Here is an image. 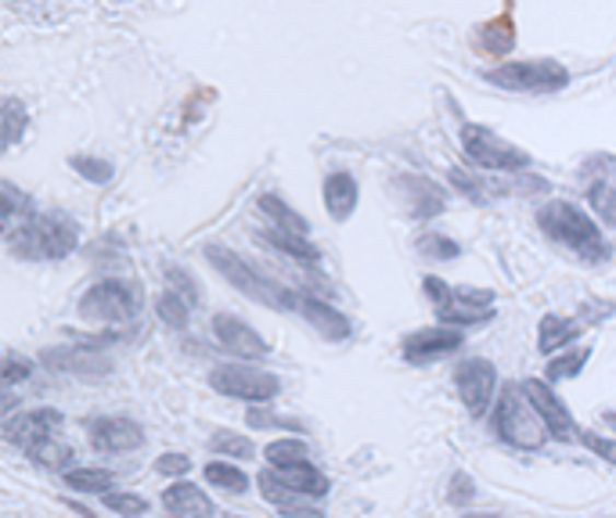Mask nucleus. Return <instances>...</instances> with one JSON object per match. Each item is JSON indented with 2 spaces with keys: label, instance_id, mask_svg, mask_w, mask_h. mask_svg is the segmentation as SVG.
<instances>
[{
  "label": "nucleus",
  "instance_id": "nucleus-21",
  "mask_svg": "<svg viewBox=\"0 0 616 518\" xmlns=\"http://www.w3.org/2000/svg\"><path fill=\"white\" fill-rule=\"evenodd\" d=\"M325 209H328V216L336 220V224H347V220L353 216V209L357 202H361V188H357V180H353V173L347 169H336V173H328L325 177Z\"/></svg>",
  "mask_w": 616,
  "mask_h": 518
},
{
  "label": "nucleus",
  "instance_id": "nucleus-23",
  "mask_svg": "<svg viewBox=\"0 0 616 518\" xmlns=\"http://www.w3.org/2000/svg\"><path fill=\"white\" fill-rule=\"evenodd\" d=\"M581 331H584L581 320H573V317H559V314H548V317H541V328H537V350L548 356V353L562 350V345H570V342L581 339Z\"/></svg>",
  "mask_w": 616,
  "mask_h": 518
},
{
  "label": "nucleus",
  "instance_id": "nucleus-15",
  "mask_svg": "<svg viewBox=\"0 0 616 518\" xmlns=\"http://www.w3.org/2000/svg\"><path fill=\"white\" fill-rule=\"evenodd\" d=\"M40 364L55 367L61 375L77 378H105L113 372V361L105 353H97L94 345H58V350H44Z\"/></svg>",
  "mask_w": 616,
  "mask_h": 518
},
{
  "label": "nucleus",
  "instance_id": "nucleus-6",
  "mask_svg": "<svg viewBox=\"0 0 616 518\" xmlns=\"http://www.w3.org/2000/svg\"><path fill=\"white\" fill-rule=\"evenodd\" d=\"M484 80L512 94H559L562 86H570V69L556 58H526L487 69Z\"/></svg>",
  "mask_w": 616,
  "mask_h": 518
},
{
  "label": "nucleus",
  "instance_id": "nucleus-11",
  "mask_svg": "<svg viewBox=\"0 0 616 518\" xmlns=\"http://www.w3.org/2000/svg\"><path fill=\"white\" fill-rule=\"evenodd\" d=\"M465 345V331L462 328H418L411 335H404L400 342V356L415 367H426V364H440L454 356Z\"/></svg>",
  "mask_w": 616,
  "mask_h": 518
},
{
  "label": "nucleus",
  "instance_id": "nucleus-18",
  "mask_svg": "<svg viewBox=\"0 0 616 518\" xmlns=\"http://www.w3.org/2000/svg\"><path fill=\"white\" fill-rule=\"evenodd\" d=\"M397 191L404 195L408 213L418 216V220L440 216L443 209H448V195H443V188H437V184L426 180V177H415V173H404V177L397 180Z\"/></svg>",
  "mask_w": 616,
  "mask_h": 518
},
{
  "label": "nucleus",
  "instance_id": "nucleus-42",
  "mask_svg": "<svg viewBox=\"0 0 616 518\" xmlns=\"http://www.w3.org/2000/svg\"><path fill=\"white\" fill-rule=\"evenodd\" d=\"M577 439H581L584 447H588L591 454H595V458L616 464V439L602 436V432H591V428H577Z\"/></svg>",
  "mask_w": 616,
  "mask_h": 518
},
{
  "label": "nucleus",
  "instance_id": "nucleus-14",
  "mask_svg": "<svg viewBox=\"0 0 616 518\" xmlns=\"http://www.w3.org/2000/svg\"><path fill=\"white\" fill-rule=\"evenodd\" d=\"M523 392H526V400L534 403V411L541 414V422L548 425V432L556 439H577V422H573V414L566 411V403L559 400V392L551 389V381L545 378H526L520 381Z\"/></svg>",
  "mask_w": 616,
  "mask_h": 518
},
{
  "label": "nucleus",
  "instance_id": "nucleus-40",
  "mask_svg": "<svg viewBox=\"0 0 616 518\" xmlns=\"http://www.w3.org/2000/svg\"><path fill=\"white\" fill-rule=\"evenodd\" d=\"M105 508L116 511L119 518H141L148 511V501L141 497V493L116 490V493H105Z\"/></svg>",
  "mask_w": 616,
  "mask_h": 518
},
{
  "label": "nucleus",
  "instance_id": "nucleus-41",
  "mask_svg": "<svg viewBox=\"0 0 616 518\" xmlns=\"http://www.w3.org/2000/svg\"><path fill=\"white\" fill-rule=\"evenodd\" d=\"M245 422H249V428H281V432H303V425L289 422V417H278L270 414L267 407H249V414H245Z\"/></svg>",
  "mask_w": 616,
  "mask_h": 518
},
{
  "label": "nucleus",
  "instance_id": "nucleus-3",
  "mask_svg": "<svg viewBox=\"0 0 616 518\" xmlns=\"http://www.w3.org/2000/svg\"><path fill=\"white\" fill-rule=\"evenodd\" d=\"M202 256L213 263V270H220L231 289H239L245 299L270 306V310H295V292H289L286 285H278L275 278L260 274L253 263H245L239 252H231L228 245H206Z\"/></svg>",
  "mask_w": 616,
  "mask_h": 518
},
{
  "label": "nucleus",
  "instance_id": "nucleus-29",
  "mask_svg": "<svg viewBox=\"0 0 616 518\" xmlns=\"http://www.w3.org/2000/svg\"><path fill=\"white\" fill-rule=\"evenodd\" d=\"M264 458L270 468H292V464H306L311 461V450H306V443L303 439H275V443H267L264 447Z\"/></svg>",
  "mask_w": 616,
  "mask_h": 518
},
{
  "label": "nucleus",
  "instance_id": "nucleus-46",
  "mask_svg": "<svg viewBox=\"0 0 616 518\" xmlns=\"http://www.w3.org/2000/svg\"><path fill=\"white\" fill-rule=\"evenodd\" d=\"M281 518H325L322 508H314L311 501H295V504H286V508H278Z\"/></svg>",
  "mask_w": 616,
  "mask_h": 518
},
{
  "label": "nucleus",
  "instance_id": "nucleus-5",
  "mask_svg": "<svg viewBox=\"0 0 616 518\" xmlns=\"http://www.w3.org/2000/svg\"><path fill=\"white\" fill-rule=\"evenodd\" d=\"M495 428L515 450H541L545 439L551 436L548 425L541 422V414L534 411V403L526 400L523 386H504V392L495 403Z\"/></svg>",
  "mask_w": 616,
  "mask_h": 518
},
{
  "label": "nucleus",
  "instance_id": "nucleus-7",
  "mask_svg": "<svg viewBox=\"0 0 616 518\" xmlns=\"http://www.w3.org/2000/svg\"><path fill=\"white\" fill-rule=\"evenodd\" d=\"M141 314V289L138 281L105 278L80 295V317L91 325H127Z\"/></svg>",
  "mask_w": 616,
  "mask_h": 518
},
{
  "label": "nucleus",
  "instance_id": "nucleus-16",
  "mask_svg": "<svg viewBox=\"0 0 616 518\" xmlns=\"http://www.w3.org/2000/svg\"><path fill=\"white\" fill-rule=\"evenodd\" d=\"M91 432V447L97 454H130L144 447V428L138 422H130V417H94V422L88 425Z\"/></svg>",
  "mask_w": 616,
  "mask_h": 518
},
{
  "label": "nucleus",
  "instance_id": "nucleus-2",
  "mask_svg": "<svg viewBox=\"0 0 616 518\" xmlns=\"http://www.w3.org/2000/svg\"><path fill=\"white\" fill-rule=\"evenodd\" d=\"M77 245H80V227L61 209L30 213L8 234V249L19 259H33V263H58V259L77 252Z\"/></svg>",
  "mask_w": 616,
  "mask_h": 518
},
{
  "label": "nucleus",
  "instance_id": "nucleus-37",
  "mask_svg": "<svg viewBox=\"0 0 616 518\" xmlns=\"http://www.w3.org/2000/svg\"><path fill=\"white\" fill-rule=\"evenodd\" d=\"M30 458L36 464H44L47 472H72L69 461H72V450L66 447V443H58V439H47L44 447H36Z\"/></svg>",
  "mask_w": 616,
  "mask_h": 518
},
{
  "label": "nucleus",
  "instance_id": "nucleus-27",
  "mask_svg": "<svg viewBox=\"0 0 616 518\" xmlns=\"http://www.w3.org/2000/svg\"><path fill=\"white\" fill-rule=\"evenodd\" d=\"M256 205H260V213L270 216V224L275 227H286V231H295V234H311V224H306V220L295 213L286 199H278V195H260Z\"/></svg>",
  "mask_w": 616,
  "mask_h": 518
},
{
  "label": "nucleus",
  "instance_id": "nucleus-28",
  "mask_svg": "<svg viewBox=\"0 0 616 518\" xmlns=\"http://www.w3.org/2000/svg\"><path fill=\"white\" fill-rule=\"evenodd\" d=\"M26 216H30V199L11 180H4L0 184V224H4V234L15 231Z\"/></svg>",
  "mask_w": 616,
  "mask_h": 518
},
{
  "label": "nucleus",
  "instance_id": "nucleus-45",
  "mask_svg": "<svg viewBox=\"0 0 616 518\" xmlns=\"http://www.w3.org/2000/svg\"><path fill=\"white\" fill-rule=\"evenodd\" d=\"M155 472L170 475V479H181V475L191 472V461H188V454H163V458L155 461Z\"/></svg>",
  "mask_w": 616,
  "mask_h": 518
},
{
  "label": "nucleus",
  "instance_id": "nucleus-36",
  "mask_svg": "<svg viewBox=\"0 0 616 518\" xmlns=\"http://www.w3.org/2000/svg\"><path fill=\"white\" fill-rule=\"evenodd\" d=\"M33 378V361L19 353H4V364H0V386H4V397H11V389L22 386V381Z\"/></svg>",
  "mask_w": 616,
  "mask_h": 518
},
{
  "label": "nucleus",
  "instance_id": "nucleus-8",
  "mask_svg": "<svg viewBox=\"0 0 616 518\" xmlns=\"http://www.w3.org/2000/svg\"><path fill=\"white\" fill-rule=\"evenodd\" d=\"M458 141L465 148V155L487 173H520V169H530V163H534L530 152H523L520 144L504 141L501 133H495L490 127H479V122H465Z\"/></svg>",
  "mask_w": 616,
  "mask_h": 518
},
{
  "label": "nucleus",
  "instance_id": "nucleus-31",
  "mask_svg": "<svg viewBox=\"0 0 616 518\" xmlns=\"http://www.w3.org/2000/svg\"><path fill=\"white\" fill-rule=\"evenodd\" d=\"M66 486L80 493H113L116 475L108 468H72L66 472Z\"/></svg>",
  "mask_w": 616,
  "mask_h": 518
},
{
  "label": "nucleus",
  "instance_id": "nucleus-35",
  "mask_svg": "<svg viewBox=\"0 0 616 518\" xmlns=\"http://www.w3.org/2000/svg\"><path fill=\"white\" fill-rule=\"evenodd\" d=\"M209 450H213V454H224V458H231V461H249L253 454H256L253 439L235 436V432H217V436L209 439Z\"/></svg>",
  "mask_w": 616,
  "mask_h": 518
},
{
  "label": "nucleus",
  "instance_id": "nucleus-44",
  "mask_svg": "<svg viewBox=\"0 0 616 518\" xmlns=\"http://www.w3.org/2000/svg\"><path fill=\"white\" fill-rule=\"evenodd\" d=\"M448 501L454 504V508H465V504L476 501V483L465 472H458L451 479V490H448Z\"/></svg>",
  "mask_w": 616,
  "mask_h": 518
},
{
  "label": "nucleus",
  "instance_id": "nucleus-33",
  "mask_svg": "<svg viewBox=\"0 0 616 518\" xmlns=\"http://www.w3.org/2000/svg\"><path fill=\"white\" fill-rule=\"evenodd\" d=\"M163 274H166V285H170L166 292L181 295V299L188 303L191 310H195V306L202 303V292H199V285H195V278H191V274H188V270H184V267H177V263H166V267H163Z\"/></svg>",
  "mask_w": 616,
  "mask_h": 518
},
{
  "label": "nucleus",
  "instance_id": "nucleus-25",
  "mask_svg": "<svg viewBox=\"0 0 616 518\" xmlns=\"http://www.w3.org/2000/svg\"><path fill=\"white\" fill-rule=\"evenodd\" d=\"M479 44H484V51L495 55V58L512 55V47H515V19H512V8H504L498 19H490V22H484V26H479Z\"/></svg>",
  "mask_w": 616,
  "mask_h": 518
},
{
  "label": "nucleus",
  "instance_id": "nucleus-38",
  "mask_svg": "<svg viewBox=\"0 0 616 518\" xmlns=\"http://www.w3.org/2000/svg\"><path fill=\"white\" fill-rule=\"evenodd\" d=\"M418 252H422L426 259H440V263H451V259H458V252H462V245L454 242V238H448V234H422V238H418Z\"/></svg>",
  "mask_w": 616,
  "mask_h": 518
},
{
  "label": "nucleus",
  "instance_id": "nucleus-43",
  "mask_svg": "<svg viewBox=\"0 0 616 518\" xmlns=\"http://www.w3.org/2000/svg\"><path fill=\"white\" fill-rule=\"evenodd\" d=\"M591 205H595L609 224H616V188L613 184H595V188H591Z\"/></svg>",
  "mask_w": 616,
  "mask_h": 518
},
{
  "label": "nucleus",
  "instance_id": "nucleus-26",
  "mask_svg": "<svg viewBox=\"0 0 616 518\" xmlns=\"http://www.w3.org/2000/svg\"><path fill=\"white\" fill-rule=\"evenodd\" d=\"M30 127V113L26 105L19 102V97H4V105H0V148H15L19 138L26 133Z\"/></svg>",
  "mask_w": 616,
  "mask_h": 518
},
{
  "label": "nucleus",
  "instance_id": "nucleus-20",
  "mask_svg": "<svg viewBox=\"0 0 616 518\" xmlns=\"http://www.w3.org/2000/svg\"><path fill=\"white\" fill-rule=\"evenodd\" d=\"M501 173H465V169H451V184L458 188L465 199L469 202H479V205H487V202H495L501 199V195H512V191H520V184H504L498 180Z\"/></svg>",
  "mask_w": 616,
  "mask_h": 518
},
{
  "label": "nucleus",
  "instance_id": "nucleus-13",
  "mask_svg": "<svg viewBox=\"0 0 616 518\" xmlns=\"http://www.w3.org/2000/svg\"><path fill=\"white\" fill-rule=\"evenodd\" d=\"M213 335L231 356H239V361H245V364L270 356L267 339L253 325H245L242 317H235V314H217L213 317Z\"/></svg>",
  "mask_w": 616,
  "mask_h": 518
},
{
  "label": "nucleus",
  "instance_id": "nucleus-24",
  "mask_svg": "<svg viewBox=\"0 0 616 518\" xmlns=\"http://www.w3.org/2000/svg\"><path fill=\"white\" fill-rule=\"evenodd\" d=\"M278 475L286 479V486L292 493H300L303 501H317V497H328V475L317 472V468L306 461V464H292V468H278Z\"/></svg>",
  "mask_w": 616,
  "mask_h": 518
},
{
  "label": "nucleus",
  "instance_id": "nucleus-39",
  "mask_svg": "<svg viewBox=\"0 0 616 518\" xmlns=\"http://www.w3.org/2000/svg\"><path fill=\"white\" fill-rule=\"evenodd\" d=\"M69 166L77 169L83 180H91V184H108L116 177V166L105 163V158H94V155H72Z\"/></svg>",
  "mask_w": 616,
  "mask_h": 518
},
{
  "label": "nucleus",
  "instance_id": "nucleus-34",
  "mask_svg": "<svg viewBox=\"0 0 616 518\" xmlns=\"http://www.w3.org/2000/svg\"><path fill=\"white\" fill-rule=\"evenodd\" d=\"M155 314L163 317V325L166 328H174V331H184L188 328V317H191V306L181 299V295H174V292H163L155 299Z\"/></svg>",
  "mask_w": 616,
  "mask_h": 518
},
{
  "label": "nucleus",
  "instance_id": "nucleus-22",
  "mask_svg": "<svg viewBox=\"0 0 616 518\" xmlns=\"http://www.w3.org/2000/svg\"><path fill=\"white\" fill-rule=\"evenodd\" d=\"M256 238L267 242L270 249L286 252L289 259H295V263H303V267H317V263H322V252H317V245L311 242V234H295V231L267 224L264 231H256Z\"/></svg>",
  "mask_w": 616,
  "mask_h": 518
},
{
  "label": "nucleus",
  "instance_id": "nucleus-32",
  "mask_svg": "<svg viewBox=\"0 0 616 518\" xmlns=\"http://www.w3.org/2000/svg\"><path fill=\"white\" fill-rule=\"evenodd\" d=\"M588 361H591V345H581V350H570V353H562V356H556V361H548V367H545V381H551V386H556V381H566V378H577L588 367Z\"/></svg>",
  "mask_w": 616,
  "mask_h": 518
},
{
  "label": "nucleus",
  "instance_id": "nucleus-9",
  "mask_svg": "<svg viewBox=\"0 0 616 518\" xmlns=\"http://www.w3.org/2000/svg\"><path fill=\"white\" fill-rule=\"evenodd\" d=\"M209 386H213L220 397L242 400V403H267L281 392V378L275 372H264V367H253L245 361H231V364H217L209 372Z\"/></svg>",
  "mask_w": 616,
  "mask_h": 518
},
{
  "label": "nucleus",
  "instance_id": "nucleus-19",
  "mask_svg": "<svg viewBox=\"0 0 616 518\" xmlns=\"http://www.w3.org/2000/svg\"><path fill=\"white\" fill-rule=\"evenodd\" d=\"M163 508L170 518H213V501L195 483H170L163 490Z\"/></svg>",
  "mask_w": 616,
  "mask_h": 518
},
{
  "label": "nucleus",
  "instance_id": "nucleus-17",
  "mask_svg": "<svg viewBox=\"0 0 616 518\" xmlns=\"http://www.w3.org/2000/svg\"><path fill=\"white\" fill-rule=\"evenodd\" d=\"M295 314H300L306 325H311L317 335L328 339V342H342V339L353 335L350 317L342 310H336V306H328L325 299H314V295L295 292Z\"/></svg>",
  "mask_w": 616,
  "mask_h": 518
},
{
  "label": "nucleus",
  "instance_id": "nucleus-4",
  "mask_svg": "<svg viewBox=\"0 0 616 518\" xmlns=\"http://www.w3.org/2000/svg\"><path fill=\"white\" fill-rule=\"evenodd\" d=\"M422 289H426V299L437 306L440 314V325L448 328H476V325H487V320H495L498 314V299L490 289H473V285H462V289H451L448 281L440 278H422Z\"/></svg>",
  "mask_w": 616,
  "mask_h": 518
},
{
  "label": "nucleus",
  "instance_id": "nucleus-1",
  "mask_svg": "<svg viewBox=\"0 0 616 518\" xmlns=\"http://www.w3.org/2000/svg\"><path fill=\"white\" fill-rule=\"evenodd\" d=\"M537 227L545 231V238L562 245L566 252H573L588 267H606L613 259V245L606 234L598 231V224L591 220L581 205L551 199L537 209Z\"/></svg>",
  "mask_w": 616,
  "mask_h": 518
},
{
  "label": "nucleus",
  "instance_id": "nucleus-12",
  "mask_svg": "<svg viewBox=\"0 0 616 518\" xmlns=\"http://www.w3.org/2000/svg\"><path fill=\"white\" fill-rule=\"evenodd\" d=\"M61 422H66V417H61V411H55V407H36V411L8 414L4 417V439L15 443L19 450L33 454L36 447H44L47 439H55Z\"/></svg>",
  "mask_w": 616,
  "mask_h": 518
},
{
  "label": "nucleus",
  "instance_id": "nucleus-10",
  "mask_svg": "<svg viewBox=\"0 0 616 518\" xmlns=\"http://www.w3.org/2000/svg\"><path fill=\"white\" fill-rule=\"evenodd\" d=\"M454 389L465 403V411L473 417H484L495 403V389H498V367L484 361V356H469L454 367Z\"/></svg>",
  "mask_w": 616,
  "mask_h": 518
},
{
  "label": "nucleus",
  "instance_id": "nucleus-30",
  "mask_svg": "<svg viewBox=\"0 0 616 518\" xmlns=\"http://www.w3.org/2000/svg\"><path fill=\"white\" fill-rule=\"evenodd\" d=\"M206 483L217 486V490L235 493V497L249 493V475H245L242 468L231 464V461H213V464H206Z\"/></svg>",
  "mask_w": 616,
  "mask_h": 518
}]
</instances>
